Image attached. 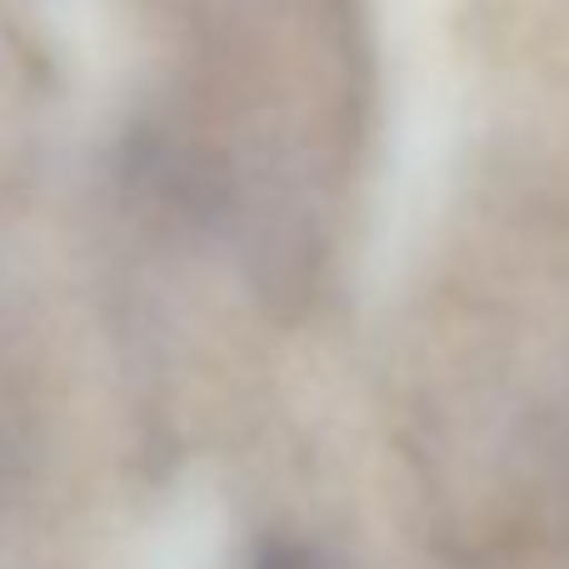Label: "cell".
Returning <instances> with one entry per match:
<instances>
[{"instance_id": "obj_1", "label": "cell", "mask_w": 569, "mask_h": 569, "mask_svg": "<svg viewBox=\"0 0 569 569\" xmlns=\"http://www.w3.org/2000/svg\"><path fill=\"white\" fill-rule=\"evenodd\" d=\"M250 569H325V565L310 550H300V545H270Z\"/></svg>"}]
</instances>
